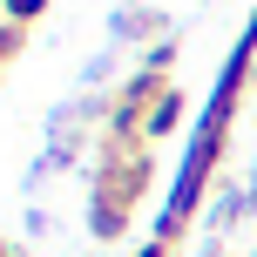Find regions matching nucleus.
Returning a JSON list of instances; mask_svg holds the SVG:
<instances>
[]
</instances>
